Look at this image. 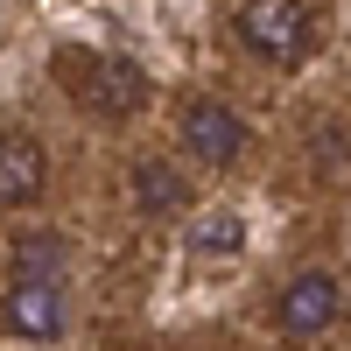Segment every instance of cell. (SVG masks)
<instances>
[{
    "label": "cell",
    "mask_w": 351,
    "mask_h": 351,
    "mask_svg": "<svg viewBox=\"0 0 351 351\" xmlns=\"http://www.w3.org/2000/svg\"><path fill=\"white\" fill-rule=\"evenodd\" d=\"M64 71H77L71 92L99 120H134L141 99H148V77H141L134 56H77V49H64Z\"/></svg>",
    "instance_id": "cell-1"
},
{
    "label": "cell",
    "mask_w": 351,
    "mask_h": 351,
    "mask_svg": "<svg viewBox=\"0 0 351 351\" xmlns=\"http://www.w3.org/2000/svg\"><path fill=\"white\" fill-rule=\"evenodd\" d=\"M232 28H239V43L260 64H302L309 43H316V21H309L302 0H246Z\"/></svg>",
    "instance_id": "cell-2"
},
{
    "label": "cell",
    "mask_w": 351,
    "mask_h": 351,
    "mask_svg": "<svg viewBox=\"0 0 351 351\" xmlns=\"http://www.w3.org/2000/svg\"><path fill=\"white\" fill-rule=\"evenodd\" d=\"M274 316H281V330H288V337H324L337 316H344V281L324 274V267H309V274H295V281L281 288Z\"/></svg>",
    "instance_id": "cell-3"
},
{
    "label": "cell",
    "mask_w": 351,
    "mask_h": 351,
    "mask_svg": "<svg viewBox=\"0 0 351 351\" xmlns=\"http://www.w3.org/2000/svg\"><path fill=\"white\" fill-rule=\"evenodd\" d=\"M183 148H190L204 169H232V162L246 155V120H239L225 99H190V106H183Z\"/></svg>",
    "instance_id": "cell-4"
},
{
    "label": "cell",
    "mask_w": 351,
    "mask_h": 351,
    "mask_svg": "<svg viewBox=\"0 0 351 351\" xmlns=\"http://www.w3.org/2000/svg\"><path fill=\"white\" fill-rule=\"evenodd\" d=\"M0 330H14L28 344L64 337V288H56V281H14L8 302H0Z\"/></svg>",
    "instance_id": "cell-5"
},
{
    "label": "cell",
    "mask_w": 351,
    "mask_h": 351,
    "mask_svg": "<svg viewBox=\"0 0 351 351\" xmlns=\"http://www.w3.org/2000/svg\"><path fill=\"white\" fill-rule=\"evenodd\" d=\"M49 183V155L28 134H0V204H36Z\"/></svg>",
    "instance_id": "cell-6"
},
{
    "label": "cell",
    "mask_w": 351,
    "mask_h": 351,
    "mask_svg": "<svg viewBox=\"0 0 351 351\" xmlns=\"http://www.w3.org/2000/svg\"><path fill=\"white\" fill-rule=\"evenodd\" d=\"M134 204H141V211H183V204H190V183H183L169 162H134Z\"/></svg>",
    "instance_id": "cell-7"
},
{
    "label": "cell",
    "mask_w": 351,
    "mask_h": 351,
    "mask_svg": "<svg viewBox=\"0 0 351 351\" xmlns=\"http://www.w3.org/2000/svg\"><path fill=\"white\" fill-rule=\"evenodd\" d=\"M56 274H64V239H49V232L14 239V281H56Z\"/></svg>",
    "instance_id": "cell-8"
},
{
    "label": "cell",
    "mask_w": 351,
    "mask_h": 351,
    "mask_svg": "<svg viewBox=\"0 0 351 351\" xmlns=\"http://www.w3.org/2000/svg\"><path fill=\"white\" fill-rule=\"evenodd\" d=\"M197 246H204V253H232V246H239V218H232V211H218L211 225L197 232Z\"/></svg>",
    "instance_id": "cell-9"
}]
</instances>
